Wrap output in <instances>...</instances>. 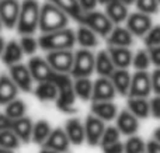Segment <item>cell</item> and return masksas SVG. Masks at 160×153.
<instances>
[{"label":"cell","instance_id":"18","mask_svg":"<svg viewBox=\"0 0 160 153\" xmlns=\"http://www.w3.org/2000/svg\"><path fill=\"white\" fill-rule=\"evenodd\" d=\"M105 14L110 17V20L114 22V25L122 24L124 21H127L128 16V6L125 3L119 2V0H111L105 4Z\"/></svg>","mask_w":160,"mask_h":153},{"label":"cell","instance_id":"9","mask_svg":"<svg viewBox=\"0 0 160 153\" xmlns=\"http://www.w3.org/2000/svg\"><path fill=\"white\" fill-rule=\"evenodd\" d=\"M20 10H21V3L18 0H0V20H2L3 27H16Z\"/></svg>","mask_w":160,"mask_h":153},{"label":"cell","instance_id":"54","mask_svg":"<svg viewBox=\"0 0 160 153\" xmlns=\"http://www.w3.org/2000/svg\"><path fill=\"white\" fill-rule=\"evenodd\" d=\"M2 25H3V24H2V20H0V31H2Z\"/></svg>","mask_w":160,"mask_h":153},{"label":"cell","instance_id":"22","mask_svg":"<svg viewBox=\"0 0 160 153\" xmlns=\"http://www.w3.org/2000/svg\"><path fill=\"white\" fill-rule=\"evenodd\" d=\"M18 87L13 81L10 76L2 75L0 76V106H6L11 100L17 97Z\"/></svg>","mask_w":160,"mask_h":153},{"label":"cell","instance_id":"7","mask_svg":"<svg viewBox=\"0 0 160 153\" xmlns=\"http://www.w3.org/2000/svg\"><path fill=\"white\" fill-rule=\"evenodd\" d=\"M47 61L56 72L59 73H69L72 70L75 53L70 49H58L49 51L47 53Z\"/></svg>","mask_w":160,"mask_h":153},{"label":"cell","instance_id":"14","mask_svg":"<svg viewBox=\"0 0 160 153\" xmlns=\"http://www.w3.org/2000/svg\"><path fill=\"white\" fill-rule=\"evenodd\" d=\"M69 145H70V141L66 135V131L62 128L52 129V132H51L49 136L47 138V141L42 143L44 148L53 149V151H56L59 153L69 152Z\"/></svg>","mask_w":160,"mask_h":153},{"label":"cell","instance_id":"16","mask_svg":"<svg viewBox=\"0 0 160 153\" xmlns=\"http://www.w3.org/2000/svg\"><path fill=\"white\" fill-rule=\"evenodd\" d=\"M117 128L119 129L121 134L132 136V135L136 134V131L139 128L138 117H135L129 110H122L119 112V115L117 117Z\"/></svg>","mask_w":160,"mask_h":153},{"label":"cell","instance_id":"33","mask_svg":"<svg viewBox=\"0 0 160 153\" xmlns=\"http://www.w3.org/2000/svg\"><path fill=\"white\" fill-rule=\"evenodd\" d=\"M25 111H27V107H25V103L18 98H14L10 103L6 104V112L4 114L7 117H10L11 120H17V118L24 117Z\"/></svg>","mask_w":160,"mask_h":153},{"label":"cell","instance_id":"30","mask_svg":"<svg viewBox=\"0 0 160 153\" xmlns=\"http://www.w3.org/2000/svg\"><path fill=\"white\" fill-rule=\"evenodd\" d=\"M34 94L41 101H53L58 98V87L52 81H41L35 87Z\"/></svg>","mask_w":160,"mask_h":153},{"label":"cell","instance_id":"29","mask_svg":"<svg viewBox=\"0 0 160 153\" xmlns=\"http://www.w3.org/2000/svg\"><path fill=\"white\" fill-rule=\"evenodd\" d=\"M128 107L129 111L138 118H148L150 114V103L146 97H129Z\"/></svg>","mask_w":160,"mask_h":153},{"label":"cell","instance_id":"35","mask_svg":"<svg viewBox=\"0 0 160 153\" xmlns=\"http://www.w3.org/2000/svg\"><path fill=\"white\" fill-rule=\"evenodd\" d=\"M152 61H150V55L148 51L141 49L133 55L132 58V65L136 70H148V67L150 66Z\"/></svg>","mask_w":160,"mask_h":153},{"label":"cell","instance_id":"15","mask_svg":"<svg viewBox=\"0 0 160 153\" xmlns=\"http://www.w3.org/2000/svg\"><path fill=\"white\" fill-rule=\"evenodd\" d=\"M107 42L110 47H125L129 48L133 44V34L127 27L117 25L111 30V32L107 37Z\"/></svg>","mask_w":160,"mask_h":153},{"label":"cell","instance_id":"2","mask_svg":"<svg viewBox=\"0 0 160 153\" xmlns=\"http://www.w3.org/2000/svg\"><path fill=\"white\" fill-rule=\"evenodd\" d=\"M39 48L45 52L58 49H72L76 44V32L70 28H62L52 32H45L38 38Z\"/></svg>","mask_w":160,"mask_h":153},{"label":"cell","instance_id":"26","mask_svg":"<svg viewBox=\"0 0 160 153\" xmlns=\"http://www.w3.org/2000/svg\"><path fill=\"white\" fill-rule=\"evenodd\" d=\"M115 69L117 67H115V65H114L108 51H100L96 55V67H94V70H96L100 76H102V77H110Z\"/></svg>","mask_w":160,"mask_h":153},{"label":"cell","instance_id":"47","mask_svg":"<svg viewBox=\"0 0 160 153\" xmlns=\"http://www.w3.org/2000/svg\"><path fill=\"white\" fill-rule=\"evenodd\" d=\"M146 151H148V153H160V143L155 139L150 141L146 145Z\"/></svg>","mask_w":160,"mask_h":153},{"label":"cell","instance_id":"44","mask_svg":"<svg viewBox=\"0 0 160 153\" xmlns=\"http://www.w3.org/2000/svg\"><path fill=\"white\" fill-rule=\"evenodd\" d=\"M150 79H152V90L156 94H160V67H158V69L153 72Z\"/></svg>","mask_w":160,"mask_h":153},{"label":"cell","instance_id":"21","mask_svg":"<svg viewBox=\"0 0 160 153\" xmlns=\"http://www.w3.org/2000/svg\"><path fill=\"white\" fill-rule=\"evenodd\" d=\"M111 81H112L114 87H115L117 93L121 96H128L129 93V87H131V80H132V76L129 75L127 69H115L114 73L110 76Z\"/></svg>","mask_w":160,"mask_h":153},{"label":"cell","instance_id":"49","mask_svg":"<svg viewBox=\"0 0 160 153\" xmlns=\"http://www.w3.org/2000/svg\"><path fill=\"white\" fill-rule=\"evenodd\" d=\"M39 153H59V152H56V151H53V149H48V148H44Z\"/></svg>","mask_w":160,"mask_h":153},{"label":"cell","instance_id":"5","mask_svg":"<svg viewBox=\"0 0 160 153\" xmlns=\"http://www.w3.org/2000/svg\"><path fill=\"white\" fill-rule=\"evenodd\" d=\"M79 24L91 28L97 35H101V37H108V34L114 28V22L110 20V17L105 13L97 11L96 8L84 11Z\"/></svg>","mask_w":160,"mask_h":153},{"label":"cell","instance_id":"55","mask_svg":"<svg viewBox=\"0 0 160 153\" xmlns=\"http://www.w3.org/2000/svg\"><path fill=\"white\" fill-rule=\"evenodd\" d=\"M159 2H160V0H159Z\"/></svg>","mask_w":160,"mask_h":153},{"label":"cell","instance_id":"1","mask_svg":"<svg viewBox=\"0 0 160 153\" xmlns=\"http://www.w3.org/2000/svg\"><path fill=\"white\" fill-rule=\"evenodd\" d=\"M28 67L30 72L32 75V79L37 80L38 83L41 81H52L53 84H56L58 91L62 89L73 86L72 77L69 76V73H59L48 63L47 59L41 58V56H32L28 62Z\"/></svg>","mask_w":160,"mask_h":153},{"label":"cell","instance_id":"42","mask_svg":"<svg viewBox=\"0 0 160 153\" xmlns=\"http://www.w3.org/2000/svg\"><path fill=\"white\" fill-rule=\"evenodd\" d=\"M150 114L155 118L160 120V94H158L156 97H153L150 100Z\"/></svg>","mask_w":160,"mask_h":153},{"label":"cell","instance_id":"27","mask_svg":"<svg viewBox=\"0 0 160 153\" xmlns=\"http://www.w3.org/2000/svg\"><path fill=\"white\" fill-rule=\"evenodd\" d=\"M76 42L82 48L93 49V48H96L98 45V35L91 28L80 24V27L76 31Z\"/></svg>","mask_w":160,"mask_h":153},{"label":"cell","instance_id":"41","mask_svg":"<svg viewBox=\"0 0 160 153\" xmlns=\"http://www.w3.org/2000/svg\"><path fill=\"white\" fill-rule=\"evenodd\" d=\"M102 152L104 153H125V148H124V143L118 142H114L111 145L107 146H102Z\"/></svg>","mask_w":160,"mask_h":153},{"label":"cell","instance_id":"51","mask_svg":"<svg viewBox=\"0 0 160 153\" xmlns=\"http://www.w3.org/2000/svg\"><path fill=\"white\" fill-rule=\"evenodd\" d=\"M0 153H14L11 149H6V148H0Z\"/></svg>","mask_w":160,"mask_h":153},{"label":"cell","instance_id":"39","mask_svg":"<svg viewBox=\"0 0 160 153\" xmlns=\"http://www.w3.org/2000/svg\"><path fill=\"white\" fill-rule=\"evenodd\" d=\"M20 45L22 48V52L27 53V55H34L38 49L39 44L32 35H21V39H20Z\"/></svg>","mask_w":160,"mask_h":153},{"label":"cell","instance_id":"11","mask_svg":"<svg viewBox=\"0 0 160 153\" xmlns=\"http://www.w3.org/2000/svg\"><path fill=\"white\" fill-rule=\"evenodd\" d=\"M8 72H10V77L13 79V81L17 84L18 89H21L22 91H32V75L30 72V67L25 66L22 63H14L10 65L8 67Z\"/></svg>","mask_w":160,"mask_h":153},{"label":"cell","instance_id":"31","mask_svg":"<svg viewBox=\"0 0 160 153\" xmlns=\"http://www.w3.org/2000/svg\"><path fill=\"white\" fill-rule=\"evenodd\" d=\"M52 132V128H51V124L45 120H39L34 124L32 128V138L31 141L38 145H42V143L47 141V138L49 136V134Z\"/></svg>","mask_w":160,"mask_h":153},{"label":"cell","instance_id":"28","mask_svg":"<svg viewBox=\"0 0 160 153\" xmlns=\"http://www.w3.org/2000/svg\"><path fill=\"white\" fill-rule=\"evenodd\" d=\"M22 55H24V52H22V48H21V45H20V42L8 41L7 44H6L4 49H3L2 59L6 65L10 66V65L18 63V62L21 61Z\"/></svg>","mask_w":160,"mask_h":153},{"label":"cell","instance_id":"46","mask_svg":"<svg viewBox=\"0 0 160 153\" xmlns=\"http://www.w3.org/2000/svg\"><path fill=\"white\" fill-rule=\"evenodd\" d=\"M80 6L83 7V10L84 11H88V10H94L96 8V6L98 4V2L97 0H79Z\"/></svg>","mask_w":160,"mask_h":153},{"label":"cell","instance_id":"4","mask_svg":"<svg viewBox=\"0 0 160 153\" xmlns=\"http://www.w3.org/2000/svg\"><path fill=\"white\" fill-rule=\"evenodd\" d=\"M39 11L41 6L37 0H24L21 3L18 21H17V31L21 35H32L39 25Z\"/></svg>","mask_w":160,"mask_h":153},{"label":"cell","instance_id":"45","mask_svg":"<svg viewBox=\"0 0 160 153\" xmlns=\"http://www.w3.org/2000/svg\"><path fill=\"white\" fill-rule=\"evenodd\" d=\"M11 125H13V120L6 114H0V131L11 129Z\"/></svg>","mask_w":160,"mask_h":153},{"label":"cell","instance_id":"38","mask_svg":"<svg viewBox=\"0 0 160 153\" xmlns=\"http://www.w3.org/2000/svg\"><path fill=\"white\" fill-rule=\"evenodd\" d=\"M119 136H121V132H119V129L117 126H105L104 132H102L101 141H100V145L107 146L114 142H118Z\"/></svg>","mask_w":160,"mask_h":153},{"label":"cell","instance_id":"17","mask_svg":"<svg viewBox=\"0 0 160 153\" xmlns=\"http://www.w3.org/2000/svg\"><path fill=\"white\" fill-rule=\"evenodd\" d=\"M76 96L75 89L73 86L66 87V89H62L58 91V98H56V107L61 110L62 112H66V114H75L76 112Z\"/></svg>","mask_w":160,"mask_h":153},{"label":"cell","instance_id":"10","mask_svg":"<svg viewBox=\"0 0 160 153\" xmlns=\"http://www.w3.org/2000/svg\"><path fill=\"white\" fill-rule=\"evenodd\" d=\"M152 91V79L146 70H138L132 76L129 87V97H148Z\"/></svg>","mask_w":160,"mask_h":153},{"label":"cell","instance_id":"12","mask_svg":"<svg viewBox=\"0 0 160 153\" xmlns=\"http://www.w3.org/2000/svg\"><path fill=\"white\" fill-rule=\"evenodd\" d=\"M104 129H105V125L101 118L96 117V115H88L84 122L86 141H87L88 145L91 146L100 145V141H101Z\"/></svg>","mask_w":160,"mask_h":153},{"label":"cell","instance_id":"32","mask_svg":"<svg viewBox=\"0 0 160 153\" xmlns=\"http://www.w3.org/2000/svg\"><path fill=\"white\" fill-rule=\"evenodd\" d=\"M73 89L79 98H82L83 101H87L91 98L93 94V83L88 77H78L76 81L73 83Z\"/></svg>","mask_w":160,"mask_h":153},{"label":"cell","instance_id":"43","mask_svg":"<svg viewBox=\"0 0 160 153\" xmlns=\"http://www.w3.org/2000/svg\"><path fill=\"white\" fill-rule=\"evenodd\" d=\"M148 52H149V55H150V61H152V63L156 65L158 67H160V45L148 48Z\"/></svg>","mask_w":160,"mask_h":153},{"label":"cell","instance_id":"36","mask_svg":"<svg viewBox=\"0 0 160 153\" xmlns=\"http://www.w3.org/2000/svg\"><path fill=\"white\" fill-rule=\"evenodd\" d=\"M125 153H146V143L139 136H131L124 145Z\"/></svg>","mask_w":160,"mask_h":153},{"label":"cell","instance_id":"34","mask_svg":"<svg viewBox=\"0 0 160 153\" xmlns=\"http://www.w3.org/2000/svg\"><path fill=\"white\" fill-rule=\"evenodd\" d=\"M20 138L14 134L13 129H4L0 131V148H6V149H17L20 146Z\"/></svg>","mask_w":160,"mask_h":153},{"label":"cell","instance_id":"52","mask_svg":"<svg viewBox=\"0 0 160 153\" xmlns=\"http://www.w3.org/2000/svg\"><path fill=\"white\" fill-rule=\"evenodd\" d=\"M119 2H122V3H125L127 6H129V4H133V3H135V0H119Z\"/></svg>","mask_w":160,"mask_h":153},{"label":"cell","instance_id":"48","mask_svg":"<svg viewBox=\"0 0 160 153\" xmlns=\"http://www.w3.org/2000/svg\"><path fill=\"white\" fill-rule=\"evenodd\" d=\"M4 47H6V42H4V39H3V37L0 35V56H2V53H3V49H4Z\"/></svg>","mask_w":160,"mask_h":153},{"label":"cell","instance_id":"24","mask_svg":"<svg viewBox=\"0 0 160 153\" xmlns=\"http://www.w3.org/2000/svg\"><path fill=\"white\" fill-rule=\"evenodd\" d=\"M110 52V56L112 59L115 67H119V69H127L129 65H132V52H131L129 48L125 47H110L108 49Z\"/></svg>","mask_w":160,"mask_h":153},{"label":"cell","instance_id":"25","mask_svg":"<svg viewBox=\"0 0 160 153\" xmlns=\"http://www.w3.org/2000/svg\"><path fill=\"white\" fill-rule=\"evenodd\" d=\"M91 112H93V115L101 118L102 121H111L117 117L118 110L112 101H93Z\"/></svg>","mask_w":160,"mask_h":153},{"label":"cell","instance_id":"6","mask_svg":"<svg viewBox=\"0 0 160 153\" xmlns=\"http://www.w3.org/2000/svg\"><path fill=\"white\" fill-rule=\"evenodd\" d=\"M94 67H96V55L90 49L83 48L75 52V61H73L70 75L75 79L88 77L94 72Z\"/></svg>","mask_w":160,"mask_h":153},{"label":"cell","instance_id":"53","mask_svg":"<svg viewBox=\"0 0 160 153\" xmlns=\"http://www.w3.org/2000/svg\"><path fill=\"white\" fill-rule=\"evenodd\" d=\"M97 2H98V3H101V4H105V3H108V2H110V0H97Z\"/></svg>","mask_w":160,"mask_h":153},{"label":"cell","instance_id":"3","mask_svg":"<svg viewBox=\"0 0 160 153\" xmlns=\"http://www.w3.org/2000/svg\"><path fill=\"white\" fill-rule=\"evenodd\" d=\"M68 24H69V16L66 13H63L59 7H56L55 4H52L49 2L41 6L38 28L42 31V34L66 28Z\"/></svg>","mask_w":160,"mask_h":153},{"label":"cell","instance_id":"50","mask_svg":"<svg viewBox=\"0 0 160 153\" xmlns=\"http://www.w3.org/2000/svg\"><path fill=\"white\" fill-rule=\"evenodd\" d=\"M155 141H158V142L160 143V128H158L155 131Z\"/></svg>","mask_w":160,"mask_h":153},{"label":"cell","instance_id":"13","mask_svg":"<svg viewBox=\"0 0 160 153\" xmlns=\"http://www.w3.org/2000/svg\"><path fill=\"white\" fill-rule=\"evenodd\" d=\"M115 87L110 77H102L100 76L93 83V101H112L115 97Z\"/></svg>","mask_w":160,"mask_h":153},{"label":"cell","instance_id":"40","mask_svg":"<svg viewBox=\"0 0 160 153\" xmlns=\"http://www.w3.org/2000/svg\"><path fill=\"white\" fill-rule=\"evenodd\" d=\"M143 41L148 48L160 45V25H152V28L143 37Z\"/></svg>","mask_w":160,"mask_h":153},{"label":"cell","instance_id":"23","mask_svg":"<svg viewBox=\"0 0 160 153\" xmlns=\"http://www.w3.org/2000/svg\"><path fill=\"white\" fill-rule=\"evenodd\" d=\"M32 128L34 124L31 121V118L28 117H21L17 118V120H13V125H11V129L14 131V134L24 143L30 142L31 138H32Z\"/></svg>","mask_w":160,"mask_h":153},{"label":"cell","instance_id":"20","mask_svg":"<svg viewBox=\"0 0 160 153\" xmlns=\"http://www.w3.org/2000/svg\"><path fill=\"white\" fill-rule=\"evenodd\" d=\"M48 2L55 4L56 7H59L63 13H66L68 16H69V18L80 22L84 10H83V7L80 6L79 0H48Z\"/></svg>","mask_w":160,"mask_h":153},{"label":"cell","instance_id":"8","mask_svg":"<svg viewBox=\"0 0 160 153\" xmlns=\"http://www.w3.org/2000/svg\"><path fill=\"white\" fill-rule=\"evenodd\" d=\"M125 22H127V28L133 34V37H145L153 25L152 17L142 11H135L129 14Z\"/></svg>","mask_w":160,"mask_h":153},{"label":"cell","instance_id":"37","mask_svg":"<svg viewBox=\"0 0 160 153\" xmlns=\"http://www.w3.org/2000/svg\"><path fill=\"white\" fill-rule=\"evenodd\" d=\"M135 4H136L138 11L146 13L149 16L159 13V8H160L159 0H135Z\"/></svg>","mask_w":160,"mask_h":153},{"label":"cell","instance_id":"19","mask_svg":"<svg viewBox=\"0 0 160 153\" xmlns=\"http://www.w3.org/2000/svg\"><path fill=\"white\" fill-rule=\"evenodd\" d=\"M65 131L69 138L70 143L73 145H82L86 141V132H84V125L82 121L78 118H70L65 124Z\"/></svg>","mask_w":160,"mask_h":153}]
</instances>
